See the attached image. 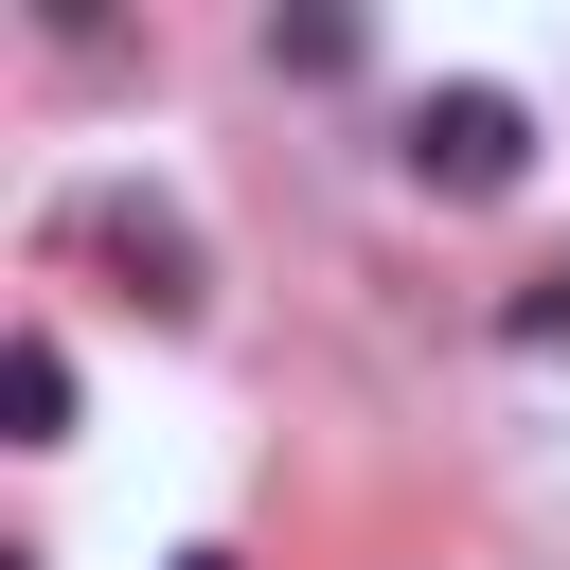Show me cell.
Returning a JSON list of instances; mask_svg holds the SVG:
<instances>
[{
  "label": "cell",
  "instance_id": "1",
  "mask_svg": "<svg viewBox=\"0 0 570 570\" xmlns=\"http://www.w3.org/2000/svg\"><path fill=\"white\" fill-rule=\"evenodd\" d=\"M517 160H534V107L517 89H428L410 107V178L428 196H517Z\"/></svg>",
  "mask_w": 570,
  "mask_h": 570
},
{
  "label": "cell",
  "instance_id": "2",
  "mask_svg": "<svg viewBox=\"0 0 570 570\" xmlns=\"http://www.w3.org/2000/svg\"><path fill=\"white\" fill-rule=\"evenodd\" d=\"M107 249L142 267V303H160V321L196 303V232H178V214H107Z\"/></svg>",
  "mask_w": 570,
  "mask_h": 570
},
{
  "label": "cell",
  "instance_id": "3",
  "mask_svg": "<svg viewBox=\"0 0 570 570\" xmlns=\"http://www.w3.org/2000/svg\"><path fill=\"white\" fill-rule=\"evenodd\" d=\"M0 410H18V445H53V428H71V356L18 338V356H0Z\"/></svg>",
  "mask_w": 570,
  "mask_h": 570
},
{
  "label": "cell",
  "instance_id": "4",
  "mask_svg": "<svg viewBox=\"0 0 570 570\" xmlns=\"http://www.w3.org/2000/svg\"><path fill=\"white\" fill-rule=\"evenodd\" d=\"M499 338H534V356H552V338H570V267H534V285L499 303Z\"/></svg>",
  "mask_w": 570,
  "mask_h": 570
},
{
  "label": "cell",
  "instance_id": "5",
  "mask_svg": "<svg viewBox=\"0 0 570 570\" xmlns=\"http://www.w3.org/2000/svg\"><path fill=\"white\" fill-rule=\"evenodd\" d=\"M178 570H232V552H178Z\"/></svg>",
  "mask_w": 570,
  "mask_h": 570
}]
</instances>
